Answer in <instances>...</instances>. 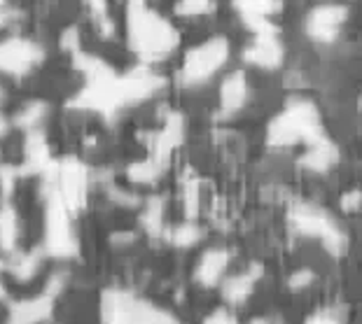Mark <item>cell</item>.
<instances>
[{"mask_svg":"<svg viewBox=\"0 0 362 324\" xmlns=\"http://www.w3.org/2000/svg\"><path fill=\"white\" fill-rule=\"evenodd\" d=\"M134 42L145 56H164L175 44V30L159 14L148 12L143 17H136Z\"/></svg>","mask_w":362,"mask_h":324,"instance_id":"1","label":"cell"},{"mask_svg":"<svg viewBox=\"0 0 362 324\" xmlns=\"http://www.w3.org/2000/svg\"><path fill=\"white\" fill-rule=\"evenodd\" d=\"M227 42L225 40H211L204 42L202 47H197L194 52H189L187 61H185V80L189 82H202L208 80L211 75H215L218 68L227 61Z\"/></svg>","mask_w":362,"mask_h":324,"instance_id":"2","label":"cell"},{"mask_svg":"<svg viewBox=\"0 0 362 324\" xmlns=\"http://www.w3.org/2000/svg\"><path fill=\"white\" fill-rule=\"evenodd\" d=\"M344 21V10L341 7H318L311 19H309V33L315 40H332L337 28L341 26Z\"/></svg>","mask_w":362,"mask_h":324,"instance_id":"3","label":"cell"}]
</instances>
